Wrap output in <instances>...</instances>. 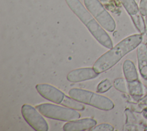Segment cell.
<instances>
[{
	"mask_svg": "<svg viewBox=\"0 0 147 131\" xmlns=\"http://www.w3.org/2000/svg\"><path fill=\"white\" fill-rule=\"evenodd\" d=\"M112 87V84L109 79H104L98 85L96 91L99 93H105Z\"/></svg>",
	"mask_w": 147,
	"mask_h": 131,
	"instance_id": "obj_16",
	"label": "cell"
},
{
	"mask_svg": "<svg viewBox=\"0 0 147 131\" xmlns=\"http://www.w3.org/2000/svg\"><path fill=\"white\" fill-rule=\"evenodd\" d=\"M127 13L130 17L137 15L140 12L139 6L135 0H119Z\"/></svg>",
	"mask_w": 147,
	"mask_h": 131,
	"instance_id": "obj_13",
	"label": "cell"
},
{
	"mask_svg": "<svg viewBox=\"0 0 147 131\" xmlns=\"http://www.w3.org/2000/svg\"><path fill=\"white\" fill-rule=\"evenodd\" d=\"M87 9L106 31L113 32L116 27L114 20L99 0H84Z\"/></svg>",
	"mask_w": 147,
	"mask_h": 131,
	"instance_id": "obj_6",
	"label": "cell"
},
{
	"mask_svg": "<svg viewBox=\"0 0 147 131\" xmlns=\"http://www.w3.org/2000/svg\"><path fill=\"white\" fill-rule=\"evenodd\" d=\"M65 1L70 9L86 25L94 38L105 47L111 49L113 45L111 39L81 2L79 0Z\"/></svg>",
	"mask_w": 147,
	"mask_h": 131,
	"instance_id": "obj_2",
	"label": "cell"
},
{
	"mask_svg": "<svg viewBox=\"0 0 147 131\" xmlns=\"http://www.w3.org/2000/svg\"><path fill=\"white\" fill-rule=\"evenodd\" d=\"M114 87L119 91L126 93L128 92L127 81L123 78H118L115 79L113 83Z\"/></svg>",
	"mask_w": 147,
	"mask_h": 131,
	"instance_id": "obj_15",
	"label": "cell"
},
{
	"mask_svg": "<svg viewBox=\"0 0 147 131\" xmlns=\"http://www.w3.org/2000/svg\"><path fill=\"white\" fill-rule=\"evenodd\" d=\"M97 122L93 118H85L69 121L63 125L65 131H84L88 130L96 125Z\"/></svg>",
	"mask_w": 147,
	"mask_h": 131,
	"instance_id": "obj_9",
	"label": "cell"
},
{
	"mask_svg": "<svg viewBox=\"0 0 147 131\" xmlns=\"http://www.w3.org/2000/svg\"><path fill=\"white\" fill-rule=\"evenodd\" d=\"M142 40V36L141 33L125 38L101 55L94 63V69L99 74L110 69L127 54L137 48Z\"/></svg>",
	"mask_w": 147,
	"mask_h": 131,
	"instance_id": "obj_1",
	"label": "cell"
},
{
	"mask_svg": "<svg viewBox=\"0 0 147 131\" xmlns=\"http://www.w3.org/2000/svg\"><path fill=\"white\" fill-rule=\"evenodd\" d=\"M123 72L127 81L138 80V74L134 64L130 60H126L123 64Z\"/></svg>",
	"mask_w": 147,
	"mask_h": 131,
	"instance_id": "obj_11",
	"label": "cell"
},
{
	"mask_svg": "<svg viewBox=\"0 0 147 131\" xmlns=\"http://www.w3.org/2000/svg\"><path fill=\"white\" fill-rule=\"evenodd\" d=\"M21 114L26 122L36 131H47L49 129L47 121L42 115L32 106L25 104L21 107Z\"/></svg>",
	"mask_w": 147,
	"mask_h": 131,
	"instance_id": "obj_7",
	"label": "cell"
},
{
	"mask_svg": "<svg viewBox=\"0 0 147 131\" xmlns=\"http://www.w3.org/2000/svg\"><path fill=\"white\" fill-rule=\"evenodd\" d=\"M139 9L142 16H147V0H140Z\"/></svg>",
	"mask_w": 147,
	"mask_h": 131,
	"instance_id": "obj_18",
	"label": "cell"
},
{
	"mask_svg": "<svg viewBox=\"0 0 147 131\" xmlns=\"http://www.w3.org/2000/svg\"><path fill=\"white\" fill-rule=\"evenodd\" d=\"M137 56L139 72L141 77L147 80V46L141 43L137 50Z\"/></svg>",
	"mask_w": 147,
	"mask_h": 131,
	"instance_id": "obj_10",
	"label": "cell"
},
{
	"mask_svg": "<svg viewBox=\"0 0 147 131\" xmlns=\"http://www.w3.org/2000/svg\"><path fill=\"white\" fill-rule=\"evenodd\" d=\"M127 88L130 95L136 99L137 97L140 98L144 94L145 87L139 80H136L132 81H127Z\"/></svg>",
	"mask_w": 147,
	"mask_h": 131,
	"instance_id": "obj_12",
	"label": "cell"
},
{
	"mask_svg": "<svg viewBox=\"0 0 147 131\" xmlns=\"http://www.w3.org/2000/svg\"><path fill=\"white\" fill-rule=\"evenodd\" d=\"M36 89L42 97L53 103L78 111H83L85 109L83 103L76 101L69 96H67L62 91L52 85L38 84L36 85Z\"/></svg>",
	"mask_w": 147,
	"mask_h": 131,
	"instance_id": "obj_3",
	"label": "cell"
},
{
	"mask_svg": "<svg viewBox=\"0 0 147 131\" xmlns=\"http://www.w3.org/2000/svg\"><path fill=\"white\" fill-rule=\"evenodd\" d=\"M36 108L43 116L52 119L69 122L80 117L78 110L49 103L38 104Z\"/></svg>",
	"mask_w": 147,
	"mask_h": 131,
	"instance_id": "obj_5",
	"label": "cell"
},
{
	"mask_svg": "<svg viewBox=\"0 0 147 131\" xmlns=\"http://www.w3.org/2000/svg\"><path fill=\"white\" fill-rule=\"evenodd\" d=\"M145 21L146 25H147V16H146V17H145Z\"/></svg>",
	"mask_w": 147,
	"mask_h": 131,
	"instance_id": "obj_19",
	"label": "cell"
},
{
	"mask_svg": "<svg viewBox=\"0 0 147 131\" xmlns=\"http://www.w3.org/2000/svg\"><path fill=\"white\" fill-rule=\"evenodd\" d=\"M114 130V127L109 123H103L95 125L90 130L91 131H113Z\"/></svg>",
	"mask_w": 147,
	"mask_h": 131,
	"instance_id": "obj_17",
	"label": "cell"
},
{
	"mask_svg": "<svg viewBox=\"0 0 147 131\" xmlns=\"http://www.w3.org/2000/svg\"><path fill=\"white\" fill-rule=\"evenodd\" d=\"M99 73L93 68H81L71 71L67 76V79L71 83H79L96 78Z\"/></svg>",
	"mask_w": 147,
	"mask_h": 131,
	"instance_id": "obj_8",
	"label": "cell"
},
{
	"mask_svg": "<svg viewBox=\"0 0 147 131\" xmlns=\"http://www.w3.org/2000/svg\"><path fill=\"white\" fill-rule=\"evenodd\" d=\"M68 95L78 102L99 110L109 111L114 107V104L110 99L90 91L74 88L69 91Z\"/></svg>",
	"mask_w": 147,
	"mask_h": 131,
	"instance_id": "obj_4",
	"label": "cell"
},
{
	"mask_svg": "<svg viewBox=\"0 0 147 131\" xmlns=\"http://www.w3.org/2000/svg\"><path fill=\"white\" fill-rule=\"evenodd\" d=\"M130 17L135 27L140 33L142 35L144 34L146 31V23L145 19L143 18V16H142L141 13H139Z\"/></svg>",
	"mask_w": 147,
	"mask_h": 131,
	"instance_id": "obj_14",
	"label": "cell"
}]
</instances>
